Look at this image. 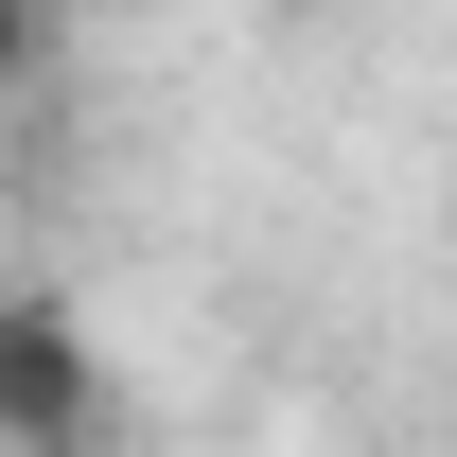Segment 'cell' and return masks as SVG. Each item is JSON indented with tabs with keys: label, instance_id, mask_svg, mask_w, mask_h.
I'll list each match as a JSON object with an SVG mask.
<instances>
[{
	"label": "cell",
	"instance_id": "1",
	"mask_svg": "<svg viewBox=\"0 0 457 457\" xmlns=\"http://www.w3.org/2000/svg\"><path fill=\"white\" fill-rule=\"evenodd\" d=\"M88 404H106V370L71 335V299H0V440L18 457H88Z\"/></svg>",
	"mask_w": 457,
	"mask_h": 457
},
{
	"label": "cell",
	"instance_id": "2",
	"mask_svg": "<svg viewBox=\"0 0 457 457\" xmlns=\"http://www.w3.org/2000/svg\"><path fill=\"white\" fill-rule=\"evenodd\" d=\"M18 54H36V18H18V0H0V88H18Z\"/></svg>",
	"mask_w": 457,
	"mask_h": 457
}]
</instances>
